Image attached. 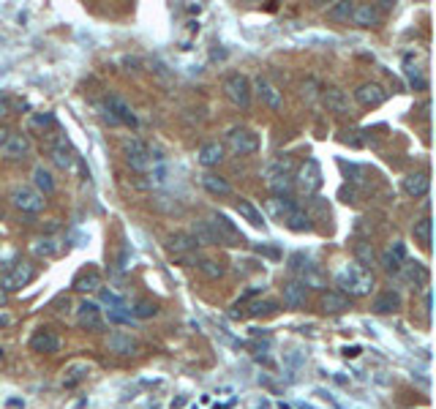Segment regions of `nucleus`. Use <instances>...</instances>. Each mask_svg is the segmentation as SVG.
Masks as SVG:
<instances>
[{
  "instance_id": "nucleus-22",
  "label": "nucleus",
  "mask_w": 436,
  "mask_h": 409,
  "mask_svg": "<svg viewBox=\"0 0 436 409\" xmlns=\"http://www.w3.org/2000/svg\"><path fill=\"white\" fill-rule=\"evenodd\" d=\"M281 221L292 232H311V227H314V224H311V216H308L303 207H297V204H292V207L283 213Z\"/></svg>"
},
{
  "instance_id": "nucleus-30",
  "label": "nucleus",
  "mask_w": 436,
  "mask_h": 409,
  "mask_svg": "<svg viewBox=\"0 0 436 409\" xmlns=\"http://www.w3.org/2000/svg\"><path fill=\"white\" fill-rule=\"evenodd\" d=\"M234 207H237V213L251 224V227H259V230H265V216H262V210H259L257 204H251L248 200H237L234 202Z\"/></svg>"
},
{
  "instance_id": "nucleus-21",
  "label": "nucleus",
  "mask_w": 436,
  "mask_h": 409,
  "mask_svg": "<svg viewBox=\"0 0 436 409\" xmlns=\"http://www.w3.org/2000/svg\"><path fill=\"white\" fill-rule=\"evenodd\" d=\"M197 161L202 164V167H218L221 161H224V145L221 142H216V139H210L205 145H199V151H197Z\"/></svg>"
},
{
  "instance_id": "nucleus-43",
  "label": "nucleus",
  "mask_w": 436,
  "mask_h": 409,
  "mask_svg": "<svg viewBox=\"0 0 436 409\" xmlns=\"http://www.w3.org/2000/svg\"><path fill=\"white\" fill-rule=\"evenodd\" d=\"M55 123V118H52L50 112H44V115H33L30 118V128H47Z\"/></svg>"
},
{
  "instance_id": "nucleus-15",
  "label": "nucleus",
  "mask_w": 436,
  "mask_h": 409,
  "mask_svg": "<svg viewBox=\"0 0 436 409\" xmlns=\"http://www.w3.org/2000/svg\"><path fill=\"white\" fill-rule=\"evenodd\" d=\"M30 349H33V352H41V355H55V352L60 349V338L52 331H47V328H41V331L33 333Z\"/></svg>"
},
{
  "instance_id": "nucleus-45",
  "label": "nucleus",
  "mask_w": 436,
  "mask_h": 409,
  "mask_svg": "<svg viewBox=\"0 0 436 409\" xmlns=\"http://www.w3.org/2000/svg\"><path fill=\"white\" fill-rule=\"evenodd\" d=\"M6 300H8V295H6V292H3V289H0V308L6 306Z\"/></svg>"
},
{
  "instance_id": "nucleus-46",
  "label": "nucleus",
  "mask_w": 436,
  "mask_h": 409,
  "mask_svg": "<svg viewBox=\"0 0 436 409\" xmlns=\"http://www.w3.org/2000/svg\"><path fill=\"white\" fill-rule=\"evenodd\" d=\"M0 219H3V213H0Z\"/></svg>"
},
{
  "instance_id": "nucleus-28",
  "label": "nucleus",
  "mask_w": 436,
  "mask_h": 409,
  "mask_svg": "<svg viewBox=\"0 0 436 409\" xmlns=\"http://www.w3.org/2000/svg\"><path fill=\"white\" fill-rule=\"evenodd\" d=\"M322 102L328 104L330 112H338V115L349 109V99H346V93L341 88H325L322 90Z\"/></svg>"
},
{
  "instance_id": "nucleus-20",
  "label": "nucleus",
  "mask_w": 436,
  "mask_h": 409,
  "mask_svg": "<svg viewBox=\"0 0 436 409\" xmlns=\"http://www.w3.org/2000/svg\"><path fill=\"white\" fill-rule=\"evenodd\" d=\"M30 251L36 256H41V259H52V256H57L63 251V243H60V237H55V235H44V237H36V240L30 243Z\"/></svg>"
},
{
  "instance_id": "nucleus-4",
  "label": "nucleus",
  "mask_w": 436,
  "mask_h": 409,
  "mask_svg": "<svg viewBox=\"0 0 436 409\" xmlns=\"http://www.w3.org/2000/svg\"><path fill=\"white\" fill-rule=\"evenodd\" d=\"M36 279V270H33V265H27V262H14L6 273H3V279H0V289L8 295V292H20L22 286Z\"/></svg>"
},
{
  "instance_id": "nucleus-27",
  "label": "nucleus",
  "mask_w": 436,
  "mask_h": 409,
  "mask_svg": "<svg viewBox=\"0 0 436 409\" xmlns=\"http://www.w3.org/2000/svg\"><path fill=\"white\" fill-rule=\"evenodd\" d=\"M371 308H374L377 314H393V311L401 308V295L393 292V289H385V292H379V295L374 298V306Z\"/></svg>"
},
{
  "instance_id": "nucleus-2",
  "label": "nucleus",
  "mask_w": 436,
  "mask_h": 409,
  "mask_svg": "<svg viewBox=\"0 0 436 409\" xmlns=\"http://www.w3.org/2000/svg\"><path fill=\"white\" fill-rule=\"evenodd\" d=\"M227 145L234 155H254L262 148L259 142V134L254 128H246V126H234L230 128L227 134Z\"/></svg>"
},
{
  "instance_id": "nucleus-31",
  "label": "nucleus",
  "mask_w": 436,
  "mask_h": 409,
  "mask_svg": "<svg viewBox=\"0 0 436 409\" xmlns=\"http://www.w3.org/2000/svg\"><path fill=\"white\" fill-rule=\"evenodd\" d=\"M202 186H205L207 194H213V197H227V194H232V186L221 175H216V172H205L202 175Z\"/></svg>"
},
{
  "instance_id": "nucleus-37",
  "label": "nucleus",
  "mask_w": 436,
  "mask_h": 409,
  "mask_svg": "<svg viewBox=\"0 0 436 409\" xmlns=\"http://www.w3.org/2000/svg\"><path fill=\"white\" fill-rule=\"evenodd\" d=\"M129 311L134 319H153L158 314V303H153V300H136L134 308H129Z\"/></svg>"
},
{
  "instance_id": "nucleus-35",
  "label": "nucleus",
  "mask_w": 436,
  "mask_h": 409,
  "mask_svg": "<svg viewBox=\"0 0 436 409\" xmlns=\"http://www.w3.org/2000/svg\"><path fill=\"white\" fill-rule=\"evenodd\" d=\"M431 230H434V221H431V216H423L420 221H414V227H412V232H414V237L428 249L431 246V240H434V235H431Z\"/></svg>"
},
{
  "instance_id": "nucleus-32",
  "label": "nucleus",
  "mask_w": 436,
  "mask_h": 409,
  "mask_svg": "<svg viewBox=\"0 0 436 409\" xmlns=\"http://www.w3.org/2000/svg\"><path fill=\"white\" fill-rule=\"evenodd\" d=\"M74 286H77L79 292H99L101 289V273L96 268H87V270H82L77 276Z\"/></svg>"
},
{
  "instance_id": "nucleus-33",
  "label": "nucleus",
  "mask_w": 436,
  "mask_h": 409,
  "mask_svg": "<svg viewBox=\"0 0 436 409\" xmlns=\"http://www.w3.org/2000/svg\"><path fill=\"white\" fill-rule=\"evenodd\" d=\"M401 273H404V279L412 284H426L428 282V270H426V265H420V262H404L401 265Z\"/></svg>"
},
{
  "instance_id": "nucleus-12",
  "label": "nucleus",
  "mask_w": 436,
  "mask_h": 409,
  "mask_svg": "<svg viewBox=\"0 0 436 409\" xmlns=\"http://www.w3.org/2000/svg\"><path fill=\"white\" fill-rule=\"evenodd\" d=\"M106 349L115 352V355L131 358V355L139 352V341H136L134 335H129V333H112V335L106 338Z\"/></svg>"
},
{
  "instance_id": "nucleus-19",
  "label": "nucleus",
  "mask_w": 436,
  "mask_h": 409,
  "mask_svg": "<svg viewBox=\"0 0 436 409\" xmlns=\"http://www.w3.org/2000/svg\"><path fill=\"white\" fill-rule=\"evenodd\" d=\"M254 88H257V93H259V99L267 104L273 112H281V106H283V99H281V93H279V88L270 82V79H265V77H259L257 82H254Z\"/></svg>"
},
{
  "instance_id": "nucleus-34",
  "label": "nucleus",
  "mask_w": 436,
  "mask_h": 409,
  "mask_svg": "<svg viewBox=\"0 0 436 409\" xmlns=\"http://www.w3.org/2000/svg\"><path fill=\"white\" fill-rule=\"evenodd\" d=\"M197 268L202 270V276H205V279H213V282H216V279H221V276L227 273V268H224L218 259H210V256L197 259Z\"/></svg>"
},
{
  "instance_id": "nucleus-29",
  "label": "nucleus",
  "mask_w": 436,
  "mask_h": 409,
  "mask_svg": "<svg viewBox=\"0 0 436 409\" xmlns=\"http://www.w3.org/2000/svg\"><path fill=\"white\" fill-rule=\"evenodd\" d=\"M33 186H36V191L41 197H50V194H55V188H57V183H55V178H52V172L47 167H36L33 169Z\"/></svg>"
},
{
  "instance_id": "nucleus-38",
  "label": "nucleus",
  "mask_w": 436,
  "mask_h": 409,
  "mask_svg": "<svg viewBox=\"0 0 436 409\" xmlns=\"http://www.w3.org/2000/svg\"><path fill=\"white\" fill-rule=\"evenodd\" d=\"M352 8H355V6H352L349 0H338V3H333V6L328 8V17L335 20V22H346V20L352 17Z\"/></svg>"
},
{
  "instance_id": "nucleus-6",
  "label": "nucleus",
  "mask_w": 436,
  "mask_h": 409,
  "mask_svg": "<svg viewBox=\"0 0 436 409\" xmlns=\"http://www.w3.org/2000/svg\"><path fill=\"white\" fill-rule=\"evenodd\" d=\"M104 118L112 123V126H118V123H123V126H136V115H134V109H131V104L126 99H120V96H109L106 99V112H104Z\"/></svg>"
},
{
  "instance_id": "nucleus-36",
  "label": "nucleus",
  "mask_w": 436,
  "mask_h": 409,
  "mask_svg": "<svg viewBox=\"0 0 436 409\" xmlns=\"http://www.w3.org/2000/svg\"><path fill=\"white\" fill-rule=\"evenodd\" d=\"M355 259H358L360 268L377 265V251H374V246H371V243H365V240L355 243Z\"/></svg>"
},
{
  "instance_id": "nucleus-41",
  "label": "nucleus",
  "mask_w": 436,
  "mask_h": 409,
  "mask_svg": "<svg viewBox=\"0 0 436 409\" xmlns=\"http://www.w3.org/2000/svg\"><path fill=\"white\" fill-rule=\"evenodd\" d=\"M106 317H109V322H118V325H129L131 319V311L126 306H115V308H109L106 311Z\"/></svg>"
},
{
  "instance_id": "nucleus-16",
  "label": "nucleus",
  "mask_w": 436,
  "mask_h": 409,
  "mask_svg": "<svg viewBox=\"0 0 436 409\" xmlns=\"http://www.w3.org/2000/svg\"><path fill=\"white\" fill-rule=\"evenodd\" d=\"M401 186H404V194H407V197L420 200V197H426V194L431 191V178H428L426 172H409Z\"/></svg>"
},
{
  "instance_id": "nucleus-7",
  "label": "nucleus",
  "mask_w": 436,
  "mask_h": 409,
  "mask_svg": "<svg viewBox=\"0 0 436 409\" xmlns=\"http://www.w3.org/2000/svg\"><path fill=\"white\" fill-rule=\"evenodd\" d=\"M207 221H210V227L216 230L218 243H227V246H243V243H246V237L240 235V230L232 224L224 213H213Z\"/></svg>"
},
{
  "instance_id": "nucleus-10",
  "label": "nucleus",
  "mask_w": 436,
  "mask_h": 409,
  "mask_svg": "<svg viewBox=\"0 0 436 409\" xmlns=\"http://www.w3.org/2000/svg\"><path fill=\"white\" fill-rule=\"evenodd\" d=\"M0 153H3V158H8V161H22L30 153V137H27L25 131L8 134L6 142H3V148H0Z\"/></svg>"
},
{
  "instance_id": "nucleus-44",
  "label": "nucleus",
  "mask_w": 436,
  "mask_h": 409,
  "mask_svg": "<svg viewBox=\"0 0 436 409\" xmlns=\"http://www.w3.org/2000/svg\"><path fill=\"white\" fill-rule=\"evenodd\" d=\"M8 134H11L8 128H6V126H0V148H3V142H6V137H8Z\"/></svg>"
},
{
  "instance_id": "nucleus-40",
  "label": "nucleus",
  "mask_w": 436,
  "mask_h": 409,
  "mask_svg": "<svg viewBox=\"0 0 436 409\" xmlns=\"http://www.w3.org/2000/svg\"><path fill=\"white\" fill-rule=\"evenodd\" d=\"M276 311H279V303H273V300H254L246 308V317H265V314H276Z\"/></svg>"
},
{
  "instance_id": "nucleus-26",
  "label": "nucleus",
  "mask_w": 436,
  "mask_h": 409,
  "mask_svg": "<svg viewBox=\"0 0 436 409\" xmlns=\"http://www.w3.org/2000/svg\"><path fill=\"white\" fill-rule=\"evenodd\" d=\"M349 298L344 295V292H338V289H330V292H325L322 295V311H328V314H341V311H349Z\"/></svg>"
},
{
  "instance_id": "nucleus-9",
  "label": "nucleus",
  "mask_w": 436,
  "mask_h": 409,
  "mask_svg": "<svg viewBox=\"0 0 436 409\" xmlns=\"http://www.w3.org/2000/svg\"><path fill=\"white\" fill-rule=\"evenodd\" d=\"M11 204H14L17 210H22V213H41V210H44V204H47V200H44L36 188L20 186V188H14V191H11Z\"/></svg>"
},
{
  "instance_id": "nucleus-17",
  "label": "nucleus",
  "mask_w": 436,
  "mask_h": 409,
  "mask_svg": "<svg viewBox=\"0 0 436 409\" xmlns=\"http://www.w3.org/2000/svg\"><path fill=\"white\" fill-rule=\"evenodd\" d=\"M281 298H283V306L286 308H303L308 300V289L300 282H286L281 286Z\"/></svg>"
},
{
  "instance_id": "nucleus-14",
  "label": "nucleus",
  "mask_w": 436,
  "mask_h": 409,
  "mask_svg": "<svg viewBox=\"0 0 436 409\" xmlns=\"http://www.w3.org/2000/svg\"><path fill=\"white\" fill-rule=\"evenodd\" d=\"M355 99L363 106H379V104H385L387 90L382 85H377V82H363L358 90H355Z\"/></svg>"
},
{
  "instance_id": "nucleus-24",
  "label": "nucleus",
  "mask_w": 436,
  "mask_h": 409,
  "mask_svg": "<svg viewBox=\"0 0 436 409\" xmlns=\"http://www.w3.org/2000/svg\"><path fill=\"white\" fill-rule=\"evenodd\" d=\"M50 158L55 167H60V169H71L74 167V151L69 148V142L66 139H60V142H55L50 148Z\"/></svg>"
},
{
  "instance_id": "nucleus-3",
  "label": "nucleus",
  "mask_w": 436,
  "mask_h": 409,
  "mask_svg": "<svg viewBox=\"0 0 436 409\" xmlns=\"http://www.w3.org/2000/svg\"><path fill=\"white\" fill-rule=\"evenodd\" d=\"M251 93H254V88H251V82H248L246 74H230V77L224 79V96L234 106L248 109L251 106Z\"/></svg>"
},
{
  "instance_id": "nucleus-13",
  "label": "nucleus",
  "mask_w": 436,
  "mask_h": 409,
  "mask_svg": "<svg viewBox=\"0 0 436 409\" xmlns=\"http://www.w3.org/2000/svg\"><path fill=\"white\" fill-rule=\"evenodd\" d=\"M352 22L358 27H374L382 22V11H379V6H374V3H360L352 8V17H349Z\"/></svg>"
},
{
  "instance_id": "nucleus-23",
  "label": "nucleus",
  "mask_w": 436,
  "mask_h": 409,
  "mask_svg": "<svg viewBox=\"0 0 436 409\" xmlns=\"http://www.w3.org/2000/svg\"><path fill=\"white\" fill-rule=\"evenodd\" d=\"M379 259H382V268H385L387 273H395V276H398V273H401V265L407 262V249H404V243H393Z\"/></svg>"
},
{
  "instance_id": "nucleus-25",
  "label": "nucleus",
  "mask_w": 436,
  "mask_h": 409,
  "mask_svg": "<svg viewBox=\"0 0 436 409\" xmlns=\"http://www.w3.org/2000/svg\"><path fill=\"white\" fill-rule=\"evenodd\" d=\"M191 237L197 240V246H216V243H218L216 230L210 227L207 219H197V221L191 224Z\"/></svg>"
},
{
  "instance_id": "nucleus-1",
  "label": "nucleus",
  "mask_w": 436,
  "mask_h": 409,
  "mask_svg": "<svg viewBox=\"0 0 436 409\" xmlns=\"http://www.w3.org/2000/svg\"><path fill=\"white\" fill-rule=\"evenodd\" d=\"M338 292H344L346 298H365L374 289V273L368 268H360L358 262H346L338 273H335Z\"/></svg>"
},
{
  "instance_id": "nucleus-42",
  "label": "nucleus",
  "mask_w": 436,
  "mask_h": 409,
  "mask_svg": "<svg viewBox=\"0 0 436 409\" xmlns=\"http://www.w3.org/2000/svg\"><path fill=\"white\" fill-rule=\"evenodd\" d=\"M407 74H409V82L417 90H426V88H428V79L420 74V69H407Z\"/></svg>"
},
{
  "instance_id": "nucleus-11",
  "label": "nucleus",
  "mask_w": 436,
  "mask_h": 409,
  "mask_svg": "<svg viewBox=\"0 0 436 409\" xmlns=\"http://www.w3.org/2000/svg\"><path fill=\"white\" fill-rule=\"evenodd\" d=\"M77 322L82 328H87V331H99L104 325V314H101V306L99 303H93V300H82L77 306Z\"/></svg>"
},
{
  "instance_id": "nucleus-18",
  "label": "nucleus",
  "mask_w": 436,
  "mask_h": 409,
  "mask_svg": "<svg viewBox=\"0 0 436 409\" xmlns=\"http://www.w3.org/2000/svg\"><path fill=\"white\" fill-rule=\"evenodd\" d=\"M167 249L175 256H185V254H194L199 246H197V240L191 237V232H172V235L167 237Z\"/></svg>"
},
{
  "instance_id": "nucleus-5",
  "label": "nucleus",
  "mask_w": 436,
  "mask_h": 409,
  "mask_svg": "<svg viewBox=\"0 0 436 409\" xmlns=\"http://www.w3.org/2000/svg\"><path fill=\"white\" fill-rule=\"evenodd\" d=\"M265 183H267V188H270L276 197H289V194H292V186H295V178H292V172L286 169L283 161H276V164L267 167Z\"/></svg>"
},
{
  "instance_id": "nucleus-8",
  "label": "nucleus",
  "mask_w": 436,
  "mask_h": 409,
  "mask_svg": "<svg viewBox=\"0 0 436 409\" xmlns=\"http://www.w3.org/2000/svg\"><path fill=\"white\" fill-rule=\"evenodd\" d=\"M295 183H297V188H300L306 197H314V194L322 188V169H319V164H316L314 158H308L306 164L300 167Z\"/></svg>"
},
{
  "instance_id": "nucleus-39",
  "label": "nucleus",
  "mask_w": 436,
  "mask_h": 409,
  "mask_svg": "<svg viewBox=\"0 0 436 409\" xmlns=\"http://www.w3.org/2000/svg\"><path fill=\"white\" fill-rule=\"evenodd\" d=\"M300 284H303L306 289L308 286H311V289H325V286H328V284H325V276H322L314 265H308L306 270H303V279H300Z\"/></svg>"
}]
</instances>
